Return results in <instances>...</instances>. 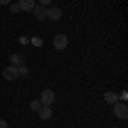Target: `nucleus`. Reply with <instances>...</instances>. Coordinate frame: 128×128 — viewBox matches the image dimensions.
I'll return each instance as SVG.
<instances>
[{
    "instance_id": "17",
    "label": "nucleus",
    "mask_w": 128,
    "mask_h": 128,
    "mask_svg": "<svg viewBox=\"0 0 128 128\" xmlns=\"http://www.w3.org/2000/svg\"><path fill=\"white\" fill-rule=\"evenodd\" d=\"M10 0H0V5H9Z\"/></svg>"
},
{
    "instance_id": "13",
    "label": "nucleus",
    "mask_w": 128,
    "mask_h": 128,
    "mask_svg": "<svg viewBox=\"0 0 128 128\" xmlns=\"http://www.w3.org/2000/svg\"><path fill=\"white\" fill-rule=\"evenodd\" d=\"M26 74H28V68H26L24 65H22V67H19V75H26Z\"/></svg>"
},
{
    "instance_id": "1",
    "label": "nucleus",
    "mask_w": 128,
    "mask_h": 128,
    "mask_svg": "<svg viewBox=\"0 0 128 128\" xmlns=\"http://www.w3.org/2000/svg\"><path fill=\"white\" fill-rule=\"evenodd\" d=\"M113 109H114V114L118 116V120H126L128 118V106L126 102H116L113 104Z\"/></svg>"
},
{
    "instance_id": "5",
    "label": "nucleus",
    "mask_w": 128,
    "mask_h": 128,
    "mask_svg": "<svg viewBox=\"0 0 128 128\" xmlns=\"http://www.w3.org/2000/svg\"><path fill=\"white\" fill-rule=\"evenodd\" d=\"M32 12H34V16H36L38 20H44L46 17H48V9H46L44 5H36Z\"/></svg>"
},
{
    "instance_id": "14",
    "label": "nucleus",
    "mask_w": 128,
    "mask_h": 128,
    "mask_svg": "<svg viewBox=\"0 0 128 128\" xmlns=\"http://www.w3.org/2000/svg\"><path fill=\"white\" fill-rule=\"evenodd\" d=\"M0 128H9V125H7L5 120H0Z\"/></svg>"
},
{
    "instance_id": "10",
    "label": "nucleus",
    "mask_w": 128,
    "mask_h": 128,
    "mask_svg": "<svg viewBox=\"0 0 128 128\" xmlns=\"http://www.w3.org/2000/svg\"><path fill=\"white\" fill-rule=\"evenodd\" d=\"M22 63H24V60H22V56H20V55H17V53H14V55L10 56V65L17 67V65H22Z\"/></svg>"
},
{
    "instance_id": "3",
    "label": "nucleus",
    "mask_w": 128,
    "mask_h": 128,
    "mask_svg": "<svg viewBox=\"0 0 128 128\" xmlns=\"http://www.w3.org/2000/svg\"><path fill=\"white\" fill-rule=\"evenodd\" d=\"M53 46L58 50V51H63V50L68 46V38L65 34H56L55 40H53Z\"/></svg>"
},
{
    "instance_id": "11",
    "label": "nucleus",
    "mask_w": 128,
    "mask_h": 128,
    "mask_svg": "<svg viewBox=\"0 0 128 128\" xmlns=\"http://www.w3.org/2000/svg\"><path fill=\"white\" fill-rule=\"evenodd\" d=\"M41 106H43V104H41V101H32V102H31V106H29V108L32 109V111H38V109H40Z\"/></svg>"
},
{
    "instance_id": "12",
    "label": "nucleus",
    "mask_w": 128,
    "mask_h": 128,
    "mask_svg": "<svg viewBox=\"0 0 128 128\" xmlns=\"http://www.w3.org/2000/svg\"><path fill=\"white\" fill-rule=\"evenodd\" d=\"M10 12H14V14H17V12H20L19 4H12V5H10Z\"/></svg>"
},
{
    "instance_id": "16",
    "label": "nucleus",
    "mask_w": 128,
    "mask_h": 128,
    "mask_svg": "<svg viewBox=\"0 0 128 128\" xmlns=\"http://www.w3.org/2000/svg\"><path fill=\"white\" fill-rule=\"evenodd\" d=\"M120 98L123 99V101H126V99H128V94H126V90H123V92H121V96H120Z\"/></svg>"
},
{
    "instance_id": "8",
    "label": "nucleus",
    "mask_w": 128,
    "mask_h": 128,
    "mask_svg": "<svg viewBox=\"0 0 128 128\" xmlns=\"http://www.w3.org/2000/svg\"><path fill=\"white\" fill-rule=\"evenodd\" d=\"M104 101H106L108 104L113 106V104H116V102L120 101V98H118L116 92H111V90H109V92H104Z\"/></svg>"
},
{
    "instance_id": "9",
    "label": "nucleus",
    "mask_w": 128,
    "mask_h": 128,
    "mask_svg": "<svg viewBox=\"0 0 128 128\" xmlns=\"http://www.w3.org/2000/svg\"><path fill=\"white\" fill-rule=\"evenodd\" d=\"M48 17L51 20H58L60 17H62V9H58V7H51V9H48Z\"/></svg>"
},
{
    "instance_id": "4",
    "label": "nucleus",
    "mask_w": 128,
    "mask_h": 128,
    "mask_svg": "<svg viewBox=\"0 0 128 128\" xmlns=\"http://www.w3.org/2000/svg\"><path fill=\"white\" fill-rule=\"evenodd\" d=\"M17 77H19V67L9 65L4 68V79L5 80H16Z\"/></svg>"
},
{
    "instance_id": "7",
    "label": "nucleus",
    "mask_w": 128,
    "mask_h": 128,
    "mask_svg": "<svg viewBox=\"0 0 128 128\" xmlns=\"http://www.w3.org/2000/svg\"><path fill=\"white\" fill-rule=\"evenodd\" d=\"M38 113H40V118L41 120H50L53 116V111H51V106H41L38 109Z\"/></svg>"
},
{
    "instance_id": "15",
    "label": "nucleus",
    "mask_w": 128,
    "mask_h": 128,
    "mask_svg": "<svg viewBox=\"0 0 128 128\" xmlns=\"http://www.w3.org/2000/svg\"><path fill=\"white\" fill-rule=\"evenodd\" d=\"M48 4H51V0H40V5H44L46 7Z\"/></svg>"
},
{
    "instance_id": "6",
    "label": "nucleus",
    "mask_w": 128,
    "mask_h": 128,
    "mask_svg": "<svg viewBox=\"0 0 128 128\" xmlns=\"http://www.w3.org/2000/svg\"><path fill=\"white\" fill-rule=\"evenodd\" d=\"M19 7L22 12H32L36 7V2L34 0H19Z\"/></svg>"
},
{
    "instance_id": "2",
    "label": "nucleus",
    "mask_w": 128,
    "mask_h": 128,
    "mask_svg": "<svg viewBox=\"0 0 128 128\" xmlns=\"http://www.w3.org/2000/svg\"><path fill=\"white\" fill-rule=\"evenodd\" d=\"M41 104L43 106H51L53 102H55V92L51 90V89H44L43 92H41Z\"/></svg>"
}]
</instances>
